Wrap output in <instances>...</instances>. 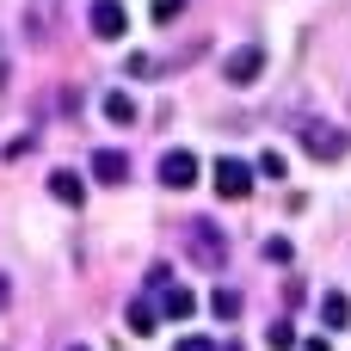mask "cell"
I'll use <instances>...</instances> for the list:
<instances>
[{"instance_id":"7a4b0ae2","label":"cell","mask_w":351,"mask_h":351,"mask_svg":"<svg viewBox=\"0 0 351 351\" xmlns=\"http://www.w3.org/2000/svg\"><path fill=\"white\" fill-rule=\"evenodd\" d=\"M296 142H302L315 160H339V154L351 148V136H346V130H333V123H321V117H308V123L296 130Z\"/></svg>"},{"instance_id":"5bb4252c","label":"cell","mask_w":351,"mask_h":351,"mask_svg":"<svg viewBox=\"0 0 351 351\" xmlns=\"http://www.w3.org/2000/svg\"><path fill=\"white\" fill-rule=\"evenodd\" d=\"M265 346H271V351H296V327H290V321H278V327L265 333Z\"/></svg>"},{"instance_id":"e0dca14e","label":"cell","mask_w":351,"mask_h":351,"mask_svg":"<svg viewBox=\"0 0 351 351\" xmlns=\"http://www.w3.org/2000/svg\"><path fill=\"white\" fill-rule=\"evenodd\" d=\"M173 351H216V346H210V339H179Z\"/></svg>"},{"instance_id":"7c38bea8","label":"cell","mask_w":351,"mask_h":351,"mask_svg":"<svg viewBox=\"0 0 351 351\" xmlns=\"http://www.w3.org/2000/svg\"><path fill=\"white\" fill-rule=\"evenodd\" d=\"M105 117L111 123H136V99L130 93H105Z\"/></svg>"},{"instance_id":"4fadbf2b","label":"cell","mask_w":351,"mask_h":351,"mask_svg":"<svg viewBox=\"0 0 351 351\" xmlns=\"http://www.w3.org/2000/svg\"><path fill=\"white\" fill-rule=\"evenodd\" d=\"M216 321H241V290H216Z\"/></svg>"},{"instance_id":"9c48e42d","label":"cell","mask_w":351,"mask_h":351,"mask_svg":"<svg viewBox=\"0 0 351 351\" xmlns=\"http://www.w3.org/2000/svg\"><path fill=\"white\" fill-rule=\"evenodd\" d=\"M160 315H167V321H191V315H197V296H191L185 284H173V290L160 296Z\"/></svg>"},{"instance_id":"6da1fadb","label":"cell","mask_w":351,"mask_h":351,"mask_svg":"<svg viewBox=\"0 0 351 351\" xmlns=\"http://www.w3.org/2000/svg\"><path fill=\"white\" fill-rule=\"evenodd\" d=\"M185 253H191L204 271H222V265H228V228H222L216 216H191V222H185Z\"/></svg>"},{"instance_id":"5b68a950","label":"cell","mask_w":351,"mask_h":351,"mask_svg":"<svg viewBox=\"0 0 351 351\" xmlns=\"http://www.w3.org/2000/svg\"><path fill=\"white\" fill-rule=\"evenodd\" d=\"M210 185H216V197H247V191H253V167L234 160V154H222V160L210 167Z\"/></svg>"},{"instance_id":"9a60e30c","label":"cell","mask_w":351,"mask_h":351,"mask_svg":"<svg viewBox=\"0 0 351 351\" xmlns=\"http://www.w3.org/2000/svg\"><path fill=\"white\" fill-rule=\"evenodd\" d=\"M259 173H265V179H284L290 167H284V154H278V148H265V154H259Z\"/></svg>"},{"instance_id":"277c9868","label":"cell","mask_w":351,"mask_h":351,"mask_svg":"<svg viewBox=\"0 0 351 351\" xmlns=\"http://www.w3.org/2000/svg\"><path fill=\"white\" fill-rule=\"evenodd\" d=\"M259 68H265V49H259V43H241V49L222 56V80H228V86H253Z\"/></svg>"},{"instance_id":"30bf717a","label":"cell","mask_w":351,"mask_h":351,"mask_svg":"<svg viewBox=\"0 0 351 351\" xmlns=\"http://www.w3.org/2000/svg\"><path fill=\"white\" fill-rule=\"evenodd\" d=\"M321 321H327L333 333L351 327V296H346V290H327V296H321Z\"/></svg>"},{"instance_id":"ba28073f","label":"cell","mask_w":351,"mask_h":351,"mask_svg":"<svg viewBox=\"0 0 351 351\" xmlns=\"http://www.w3.org/2000/svg\"><path fill=\"white\" fill-rule=\"evenodd\" d=\"M49 197L74 210V204L86 197V185H80V173H68V167H56V173H49Z\"/></svg>"},{"instance_id":"d6986e66","label":"cell","mask_w":351,"mask_h":351,"mask_svg":"<svg viewBox=\"0 0 351 351\" xmlns=\"http://www.w3.org/2000/svg\"><path fill=\"white\" fill-rule=\"evenodd\" d=\"M68 351H93V346H68Z\"/></svg>"},{"instance_id":"ac0fdd59","label":"cell","mask_w":351,"mask_h":351,"mask_svg":"<svg viewBox=\"0 0 351 351\" xmlns=\"http://www.w3.org/2000/svg\"><path fill=\"white\" fill-rule=\"evenodd\" d=\"M302 351H327V339H308V346H302Z\"/></svg>"},{"instance_id":"52a82bcc","label":"cell","mask_w":351,"mask_h":351,"mask_svg":"<svg viewBox=\"0 0 351 351\" xmlns=\"http://www.w3.org/2000/svg\"><path fill=\"white\" fill-rule=\"evenodd\" d=\"M93 179H99V185H123V179H130V154H117V148H93Z\"/></svg>"},{"instance_id":"ffe728a7","label":"cell","mask_w":351,"mask_h":351,"mask_svg":"<svg viewBox=\"0 0 351 351\" xmlns=\"http://www.w3.org/2000/svg\"><path fill=\"white\" fill-rule=\"evenodd\" d=\"M0 302H6V284H0Z\"/></svg>"},{"instance_id":"8992f818","label":"cell","mask_w":351,"mask_h":351,"mask_svg":"<svg viewBox=\"0 0 351 351\" xmlns=\"http://www.w3.org/2000/svg\"><path fill=\"white\" fill-rule=\"evenodd\" d=\"M86 25H93V37H105V43H117V37L130 31V12H123V0H93V12H86Z\"/></svg>"},{"instance_id":"8fae6325","label":"cell","mask_w":351,"mask_h":351,"mask_svg":"<svg viewBox=\"0 0 351 351\" xmlns=\"http://www.w3.org/2000/svg\"><path fill=\"white\" fill-rule=\"evenodd\" d=\"M154 321H160V308L136 296V302H130V333H142V339H148V333H154Z\"/></svg>"},{"instance_id":"3957f363","label":"cell","mask_w":351,"mask_h":351,"mask_svg":"<svg viewBox=\"0 0 351 351\" xmlns=\"http://www.w3.org/2000/svg\"><path fill=\"white\" fill-rule=\"evenodd\" d=\"M197 179H204V160H197L191 148H167V154H160V185H167V191H191Z\"/></svg>"},{"instance_id":"2e32d148","label":"cell","mask_w":351,"mask_h":351,"mask_svg":"<svg viewBox=\"0 0 351 351\" xmlns=\"http://www.w3.org/2000/svg\"><path fill=\"white\" fill-rule=\"evenodd\" d=\"M179 12H185V0H154V19H160V25H167V19H179Z\"/></svg>"}]
</instances>
